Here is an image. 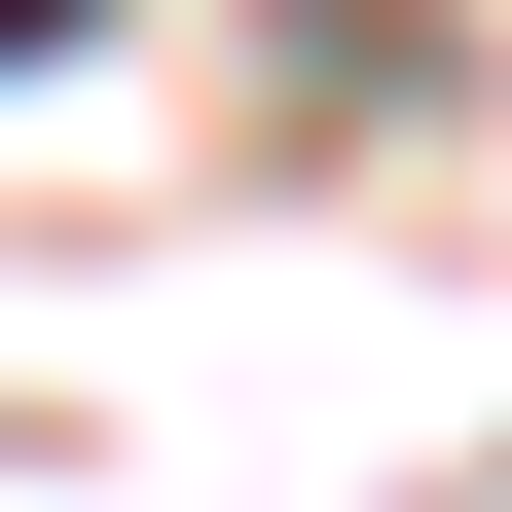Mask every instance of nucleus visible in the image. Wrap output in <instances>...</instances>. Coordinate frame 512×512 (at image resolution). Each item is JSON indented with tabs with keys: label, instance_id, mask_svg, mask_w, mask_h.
Returning a JSON list of instances; mask_svg holds the SVG:
<instances>
[{
	"label": "nucleus",
	"instance_id": "1",
	"mask_svg": "<svg viewBox=\"0 0 512 512\" xmlns=\"http://www.w3.org/2000/svg\"><path fill=\"white\" fill-rule=\"evenodd\" d=\"M0 37H74V0H0Z\"/></svg>",
	"mask_w": 512,
	"mask_h": 512
}]
</instances>
